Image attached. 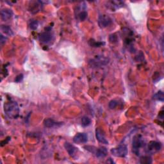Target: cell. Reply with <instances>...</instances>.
Listing matches in <instances>:
<instances>
[{
  "mask_svg": "<svg viewBox=\"0 0 164 164\" xmlns=\"http://www.w3.org/2000/svg\"><path fill=\"white\" fill-rule=\"evenodd\" d=\"M20 110L17 102L10 101L4 105V112L10 119H15L18 117Z\"/></svg>",
  "mask_w": 164,
  "mask_h": 164,
  "instance_id": "cell-1",
  "label": "cell"
},
{
  "mask_svg": "<svg viewBox=\"0 0 164 164\" xmlns=\"http://www.w3.org/2000/svg\"><path fill=\"white\" fill-rule=\"evenodd\" d=\"M146 145L145 140L140 135H135L132 140V150L137 156L140 155V150Z\"/></svg>",
  "mask_w": 164,
  "mask_h": 164,
  "instance_id": "cell-2",
  "label": "cell"
},
{
  "mask_svg": "<svg viewBox=\"0 0 164 164\" xmlns=\"http://www.w3.org/2000/svg\"><path fill=\"white\" fill-rule=\"evenodd\" d=\"M110 62V59L104 56H97L94 59L89 60L88 65L92 68H98L107 66Z\"/></svg>",
  "mask_w": 164,
  "mask_h": 164,
  "instance_id": "cell-3",
  "label": "cell"
},
{
  "mask_svg": "<svg viewBox=\"0 0 164 164\" xmlns=\"http://www.w3.org/2000/svg\"><path fill=\"white\" fill-rule=\"evenodd\" d=\"M112 155L116 157H125L128 154V147L124 144L120 145L110 151Z\"/></svg>",
  "mask_w": 164,
  "mask_h": 164,
  "instance_id": "cell-4",
  "label": "cell"
},
{
  "mask_svg": "<svg viewBox=\"0 0 164 164\" xmlns=\"http://www.w3.org/2000/svg\"><path fill=\"white\" fill-rule=\"evenodd\" d=\"M53 36V34L51 28L47 27L46 28L44 31L39 34V38L40 41L42 43L47 44L52 40Z\"/></svg>",
  "mask_w": 164,
  "mask_h": 164,
  "instance_id": "cell-5",
  "label": "cell"
},
{
  "mask_svg": "<svg viewBox=\"0 0 164 164\" xmlns=\"http://www.w3.org/2000/svg\"><path fill=\"white\" fill-rule=\"evenodd\" d=\"M98 24L101 28H105L110 25L112 23V20L107 15H101L98 18Z\"/></svg>",
  "mask_w": 164,
  "mask_h": 164,
  "instance_id": "cell-6",
  "label": "cell"
},
{
  "mask_svg": "<svg viewBox=\"0 0 164 164\" xmlns=\"http://www.w3.org/2000/svg\"><path fill=\"white\" fill-rule=\"evenodd\" d=\"M162 148L161 143L156 141H150L147 146V151L149 153L153 154L158 151H159Z\"/></svg>",
  "mask_w": 164,
  "mask_h": 164,
  "instance_id": "cell-7",
  "label": "cell"
},
{
  "mask_svg": "<svg viewBox=\"0 0 164 164\" xmlns=\"http://www.w3.org/2000/svg\"><path fill=\"white\" fill-rule=\"evenodd\" d=\"M88 141V136L85 133H79L73 138V142L78 144H85Z\"/></svg>",
  "mask_w": 164,
  "mask_h": 164,
  "instance_id": "cell-8",
  "label": "cell"
},
{
  "mask_svg": "<svg viewBox=\"0 0 164 164\" xmlns=\"http://www.w3.org/2000/svg\"><path fill=\"white\" fill-rule=\"evenodd\" d=\"M96 139L100 142V143L108 144V142L106 139V136L104 131L101 128H97L96 130Z\"/></svg>",
  "mask_w": 164,
  "mask_h": 164,
  "instance_id": "cell-9",
  "label": "cell"
},
{
  "mask_svg": "<svg viewBox=\"0 0 164 164\" xmlns=\"http://www.w3.org/2000/svg\"><path fill=\"white\" fill-rule=\"evenodd\" d=\"M107 8L111 11H115L117 9H119L124 6V2L121 1H112L108 2Z\"/></svg>",
  "mask_w": 164,
  "mask_h": 164,
  "instance_id": "cell-10",
  "label": "cell"
},
{
  "mask_svg": "<svg viewBox=\"0 0 164 164\" xmlns=\"http://www.w3.org/2000/svg\"><path fill=\"white\" fill-rule=\"evenodd\" d=\"M13 12L12 10L8 8L2 9L1 11V18L3 21H7L13 16Z\"/></svg>",
  "mask_w": 164,
  "mask_h": 164,
  "instance_id": "cell-11",
  "label": "cell"
},
{
  "mask_svg": "<svg viewBox=\"0 0 164 164\" xmlns=\"http://www.w3.org/2000/svg\"><path fill=\"white\" fill-rule=\"evenodd\" d=\"M107 148L105 147H100L99 148H97L96 149V151H95L94 155L96 156L97 158H105L106 156L107 155Z\"/></svg>",
  "mask_w": 164,
  "mask_h": 164,
  "instance_id": "cell-12",
  "label": "cell"
},
{
  "mask_svg": "<svg viewBox=\"0 0 164 164\" xmlns=\"http://www.w3.org/2000/svg\"><path fill=\"white\" fill-rule=\"evenodd\" d=\"M62 124V123H56V122H55V121L53 119H51V118L45 119L44 121V126L46 127V128H54V127H56L57 126H60Z\"/></svg>",
  "mask_w": 164,
  "mask_h": 164,
  "instance_id": "cell-13",
  "label": "cell"
},
{
  "mask_svg": "<svg viewBox=\"0 0 164 164\" xmlns=\"http://www.w3.org/2000/svg\"><path fill=\"white\" fill-rule=\"evenodd\" d=\"M31 8L30 9V11L35 13L39 12L42 7V2H31Z\"/></svg>",
  "mask_w": 164,
  "mask_h": 164,
  "instance_id": "cell-14",
  "label": "cell"
},
{
  "mask_svg": "<svg viewBox=\"0 0 164 164\" xmlns=\"http://www.w3.org/2000/svg\"><path fill=\"white\" fill-rule=\"evenodd\" d=\"M64 147L66 148V151L69 153V155L70 156H72L75 155V153L76 151V148L73 145H72L70 143H69V142H66V143L64 144Z\"/></svg>",
  "mask_w": 164,
  "mask_h": 164,
  "instance_id": "cell-15",
  "label": "cell"
},
{
  "mask_svg": "<svg viewBox=\"0 0 164 164\" xmlns=\"http://www.w3.org/2000/svg\"><path fill=\"white\" fill-rule=\"evenodd\" d=\"M1 30H2V32L5 35H8V36L13 35V31L11 28L7 25H2Z\"/></svg>",
  "mask_w": 164,
  "mask_h": 164,
  "instance_id": "cell-16",
  "label": "cell"
},
{
  "mask_svg": "<svg viewBox=\"0 0 164 164\" xmlns=\"http://www.w3.org/2000/svg\"><path fill=\"white\" fill-rule=\"evenodd\" d=\"M88 44L91 47H101L103 45L105 44L104 42H99V41H96L94 39H91L88 41Z\"/></svg>",
  "mask_w": 164,
  "mask_h": 164,
  "instance_id": "cell-17",
  "label": "cell"
},
{
  "mask_svg": "<svg viewBox=\"0 0 164 164\" xmlns=\"http://www.w3.org/2000/svg\"><path fill=\"white\" fill-rule=\"evenodd\" d=\"M87 17V12L85 10H82L81 12L77 14V18L80 21H83Z\"/></svg>",
  "mask_w": 164,
  "mask_h": 164,
  "instance_id": "cell-18",
  "label": "cell"
},
{
  "mask_svg": "<svg viewBox=\"0 0 164 164\" xmlns=\"http://www.w3.org/2000/svg\"><path fill=\"white\" fill-rule=\"evenodd\" d=\"M82 125L83 127H87L91 124V119L87 116H83L81 120Z\"/></svg>",
  "mask_w": 164,
  "mask_h": 164,
  "instance_id": "cell-19",
  "label": "cell"
},
{
  "mask_svg": "<svg viewBox=\"0 0 164 164\" xmlns=\"http://www.w3.org/2000/svg\"><path fill=\"white\" fill-rule=\"evenodd\" d=\"M153 99L157 100V101H160L163 102L164 101V95L163 92L161 91H158L157 93H156L154 96H153Z\"/></svg>",
  "mask_w": 164,
  "mask_h": 164,
  "instance_id": "cell-20",
  "label": "cell"
},
{
  "mask_svg": "<svg viewBox=\"0 0 164 164\" xmlns=\"http://www.w3.org/2000/svg\"><path fill=\"white\" fill-rule=\"evenodd\" d=\"M140 163H144V164H150L152 163V159L149 156H144L141 157L140 159Z\"/></svg>",
  "mask_w": 164,
  "mask_h": 164,
  "instance_id": "cell-21",
  "label": "cell"
},
{
  "mask_svg": "<svg viewBox=\"0 0 164 164\" xmlns=\"http://www.w3.org/2000/svg\"><path fill=\"white\" fill-rule=\"evenodd\" d=\"M39 22L37 20H31L30 23V28L32 30H35L38 28Z\"/></svg>",
  "mask_w": 164,
  "mask_h": 164,
  "instance_id": "cell-22",
  "label": "cell"
},
{
  "mask_svg": "<svg viewBox=\"0 0 164 164\" xmlns=\"http://www.w3.org/2000/svg\"><path fill=\"white\" fill-rule=\"evenodd\" d=\"M117 105H118L117 101H116V100H112V101H110L108 104V107L110 109H115L117 107Z\"/></svg>",
  "mask_w": 164,
  "mask_h": 164,
  "instance_id": "cell-23",
  "label": "cell"
},
{
  "mask_svg": "<svg viewBox=\"0 0 164 164\" xmlns=\"http://www.w3.org/2000/svg\"><path fill=\"white\" fill-rule=\"evenodd\" d=\"M109 40L112 43H115V42H117V37L116 36L115 34H112L110 35Z\"/></svg>",
  "mask_w": 164,
  "mask_h": 164,
  "instance_id": "cell-24",
  "label": "cell"
},
{
  "mask_svg": "<svg viewBox=\"0 0 164 164\" xmlns=\"http://www.w3.org/2000/svg\"><path fill=\"white\" fill-rule=\"evenodd\" d=\"M23 80V75L22 74H20V75H18L15 79V82L16 83H20L21 81Z\"/></svg>",
  "mask_w": 164,
  "mask_h": 164,
  "instance_id": "cell-25",
  "label": "cell"
},
{
  "mask_svg": "<svg viewBox=\"0 0 164 164\" xmlns=\"http://www.w3.org/2000/svg\"><path fill=\"white\" fill-rule=\"evenodd\" d=\"M7 40V37L6 36H4L2 34L1 35V40H0V41H1V44L2 45H3L5 42H6V41Z\"/></svg>",
  "mask_w": 164,
  "mask_h": 164,
  "instance_id": "cell-26",
  "label": "cell"
}]
</instances>
